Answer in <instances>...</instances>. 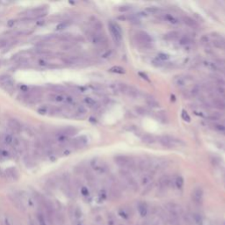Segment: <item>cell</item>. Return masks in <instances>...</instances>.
I'll list each match as a JSON object with an SVG mask.
<instances>
[{"instance_id": "cell-1", "label": "cell", "mask_w": 225, "mask_h": 225, "mask_svg": "<svg viewBox=\"0 0 225 225\" xmlns=\"http://www.w3.org/2000/svg\"><path fill=\"white\" fill-rule=\"evenodd\" d=\"M114 163L123 170H132L135 167V162L131 157L124 156V155H118L114 157Z\"/></svg>"}, {"instance_id": "cell-2", "label": "cell", "mask_w": 225, "mask_h": 225, "mask_svg": "<svg viewBox=\"0 0 225 225\" xmlns=\"http://www.w3.org/2000/svg\"><path fill=\"white\" fill-rule=\"evenodd\" d=\"M119 174H120L121 179L123 181V183L126 185V186H128L129 188H130L133 191H136L138 189L137 182L135 180V178L132 176V174L130 173L129 171L121 169L119 172Z\"/></svg>"}, {"instance_id": "cell-3", "label": "cell", "mask_w": 225, "mask_h": 225, "mask_svg": "<svg viewBox=\"0 0 225 225\" xmlns=\"http://www.w3.org/2000/svg\"><path fill=\"white\" fill-rule=\"evenodd\" d=\"M159 142L160 144L165 147V148H168V149H172V148H176L179 146H185V143L183 142V141H181L178 138H175L173 136H170V135H163L159 138Z\"/></svg>"}, {"instance_id": "cell-4", "label": "cell", "mask_w": 225, "mask_h": 225, "mask_svg": "<svg viewBox=\"0 0 225 225\" xmlns=\"http://www.w3.org/2000/svg\"><path fill=\"white\" fill-rule=\"evenodd\" d=\"M108 28H109V31H110V34H111V36H112L114 42L116 44L120 45L122 41V32H121L120 26L114 21H110L108 23Z\"/></svg>"}, {"instance_id": "cell-5", "label": "cell", "mask_w": 225, "mask_h": 225, "mask_svg": "<svg viewBox=\"0 0 225 225\" xmlns=\"http://www.w3.org/2000/svg\"><path fill=\"white\" fill-rule=\"evenodd\" d=\"M88 37H89L90 42L93 45L101 47V46L105 45L106 43V37L101 32L92 31L89 34Z\"/></svg>"}, {"instance_id": "cell-6", "label": "cell", "mask_w": 225, "mask_h": 225, "mask_svg": "<svg viewBox=\"0 0 225 225\" xmlns=\"http://www.w3.org/2000/svg\"><path fill=\"white\" fill-rule=\"evenodd\" d=\"M167 166V161L161 157H155L150 160V170L152 172H159Z\"/></svg>"}, {"instance_id": "cell-7", "label": "cell", "mask_w": 225, "mask_h": 225, "mask_svg": "<svg viewBox=\"0 0 225 225\" xmlns=\"http://www.w3.org/2000/svg\"><path fill=\"white\" fill-rule=\"evenodd\" d=\"M118 90L120 91L121 93L123 94H126L129 97H132V98H135L137 97L138 95V91L136 88H135L134 86H128L127 84H119L118 85Z\"/></svg>"}, {"instance_id": "cell-8", "label": "cell", "mask_w": 225, "mask_h": 225, "mask_svg": "<svg viewBox=\"0 0 225 225\" xmlns=\"http://www.w3.org/2000/svg\"><path fill=\"white\" fill-rule=\"evenodd\" d=\"M193 81V78L192 77H188L185 75H180L174 78L173 79V84L179 87V88H183L185 87L186 85H189Z\"/></svg>"}, {"instance_id": "cell-9", "label": "cell", "mask_w": 225, "mask_h": 225, "mask_svg": "<svg viewBox=\"0 0 225 225\" xmlns=\"http://www.w3.org/2000/svg\"><path fill=\"white\" fill-rule=\"evenodd\" d=\"M0 86L8 91H11L14 88V81L8 75L0 76Z\"/></svg>"}, {"instance_id": "cell-10", "label": "cell", "mask_w": 225, "mask_h": 225, "mask_svg": "<svg viewBox=\"0 0 225 225\" xmlns=\"http://www.w3.org/2000/svg\"><path fill=\"white\" fill-rule=\"evenodd\" d=\"M7 125L9 129L11 130V132L12 134H18L19 132L22 131V124L20 123L19 121H18L17 119L14 118H11L8 120L7 121Z\"/></svg>"}, {"instance_id": "cell-11", "label": "cell", "mask_w": 225, "mask_h": 225, "mask_svg": "<svg viewBox=\"0 0 225 225\" xmlns=\"http://www.w3.org/2000/svg\"><path fill=\"white\" fill-rule=\"evenodd\" d=\"M135 39L139 43H142L143 45H148L150 44L152 42V39L150 37V35L144 32V31H138L135 34Z\"/></svg>"}, {"instance_id": "cell-12", "label": "cell", "mask_w": 225, "mask_h": 225, "mask_svg": "<svg viewBox=\"0 0 225 225\" xmlns=\"http://www.w3.org/2000/svg\"><path fill=\"white\" fill-rule=\"evenodd\" d=\"M91 166H92L93 170L96 171L98 173H105L107 171L106 164L99 158H96V159L92 160Z\"/></svg>"}, {"instance_id": "cell-13", "label": "cell", "mask_w": 225, "mask_h": 225, "mask_svg": "<svg viewBox=\"0 0 225 225\" xmlns=\"http://www.w3.org/2000/svg\"><path fill=\"white\" fill-rule=\"evenodd\" d=\"M191 197H192V201L196 205H201L203 201V190L201 187L194 188L192 192Z\"/></svg>"}, {"instance_id": "cell-14", "label": "cell", "mask_w": 225, "mask_h": 225, "mask_svg": "<svg viewBox=\"0 0 225 225\" xmlns=\"http://www.w3.org/2000/svg\"><path fill=\"white\" fill-rule=\"evenodd\" d=\"M88 144V138L86 135H80L73 140L72 145L77 149H82L85 148Z\"/></svg>"}, {"instance_id": "cell-15", "label": "cell", "mask_w": 225, "mask_h": 225, "mask_svg": "<svg viewBox=\"0 0 225 225\" xmlns=\"http://www.w3.org/2000/svg\"><path fill=\"white\" fill-rule=\"evenodd\" d=\"M171 183H172V180L170 176L164 175L158 180V187L161 191H165L170 186Z\"/></svg>"}, {"instance_id": "cell-16", "label": "cell", "mask_w": 225, "mask_h": 225, "mask_svg": "<svg viewBox=\"0 0 225 225\" xmlns=\"http://www.w3.org/2000/svg\"><path fill=\"white\" fill-rule=\"evenodd\" d=\"M37 112H38V114H40L42 115H47L51 113H55V110L50 105L44 104V105H42L38 107Z\"/></svg>"}, {"instance_id": "cell-17", "label": "cell", "mask_w": 225, "mask_h": 225, "mask_svg": "<svg viewBox=\"0 0 225 225\" xmlns=\"http://www.w3.org/2000/svg\"><path fill=\"white\" fill-rule=\"evenodd\" d=\"M48 98L54 102H58V103H61V102H66V98H67V96L63 95V93H53V94H50L48 96Z\"/></svg>"}, {"instance_id": "cell-18", "label": "cell", "mask_w": 225, "mask_h": 225, "mask_svg": "<svg viewBox=\"0 0 225 225\" xmlns=\"http://www.w3.org/2000/svg\"><path fill=\"white\" fill-rule=\"evenodd\" d=\"M204 65L208 69H209V70H211L213 71H219L221 70L222 66H224V64L221 65L220 63H217L212 62V61H205L204 62Z\"/></svg>"}, {"instance_id": "cell-19", "label": "cell", "mask_w": 225, "mask_h": 225, "mask_svg": "<svg viewBox=\"0 0 225 225\" xmlns=\"http://www.w3.org/2000/svg\"><path fill=\"white\" fill-rule=\"evenodd\" d=\"M7 178L11 179L12 180H17L19 179V173L15 167H10L6 170L5 172Z\"/></svg>"}, {"instance_id": "cell-20", "label": "cell", "mask_w": 225, "mask_h": 225, "mask_svg": "<svg viewBox=\"0 0 225 225\" xmlns=\"http://www.w3.org/2000/svg\"><path fill=\"white\" fill-rule=\"evenodd\" d=\"M164 19L166 22H168L172 25H178L180 23V19L178 17H176L175 15H173V14H170V13L165 14Z\"/></svg>"}, {"instance_id": "cell-21", "label": "cell", "mask_w": 225, "mask_h": 225, "mask_svg": "<svg viewBox=\"0 0 225 225\" xmlns=\"http://www.w3.org/2000/svg\"><path fill=\"white\" fill-rule=\"evenodd\" d=\"M212 105L217 108V109H220V110H224L225 109V103L224 101L223 98H218V97H216L212 99Z\"/></svg>"}, {"instance_id": "cell-22", "label": "cell", "mask_w": 225, "mask_h": 225, "mask_svg": "<svg viewBox=\"0 0 225 225\" xmlns=\"http://www.w3.org/2000/svg\"><path fill=\"white\" fill-rule=\"evenodd\" d=\"M180 37V34L178 32V31H172V32H169L167 33L165 35V40L166 41H176V40H179Z\"/></svg>"}, {"instance_id": "cell-23", "label": "cell", "mask_w": 225, "mask_h": 225, "mask_svg": "<svg viewBox=\"0 0 225 225\" xmlns=\"http://www.w3.org/2000/svg\"><path fill=\"white\" fill-rule=\"evenodd\" d=\"M137 209L142 217H145L148 214V206L144 202H139L137 204Z\"/></svg>"}, {"instance_id": "cell-24", "label": "cell", "mask_w": 225, "mask_h": 225, "mask_svg": "<svg viewBox=\"0 0 225 225\" xmlns=\"http://www.w3.org/2000/svg\"><path fill=\"white\" fill-rule=\"evenodd\" d=\"M23 163H24V165H25L27 168H33V167L35 165V160H34L33 157L30 156V155H26V156H24V157H23Z\"/></svg>"}, {"instance_id": "cell-25", "label": "cell", "mask_w": 225, "mask_h": 225, "mask_svg": "<svg viewBox=\"0 0 225 225\" xmlns=\"http://www.w3.org/2000/svg\"><path fill=\"white\" fill-rule=\"evenodd\" d=\"M213 45L217 48L225 50V39L223 37H216V39L213 41Z\"/></svg>"}, {"instance_id": "cell-26", "label": "cell", "mask_w": 225, "mask_h": 225, "mask_svg": "<svg viewBox=\"0 0 225 225\" xmlns=\"http://www.w3.org/2000/svg\"><path fill=\"white\" fill-rule=\"evenodd\" d=\"M86 113H87V109H86V107L85 106L79 105V106H77L76 112H75L76 117H78V118H83L84 116H86Z\"/></svg>"}, {"instance_id": "cell-27", "label": "cell", "mask_w": 225, "mask_h": 225, "mask_svg": "<svg viewBox=\"0 0 225 225\" xmlns=\"http://www.w3.org/2000/svg\"><path fill=\"white\" fill-rule=\"evenodd\" d=\"M138 168L141 171H147L150 169V160L146 159V158H142L139 162H138Z\"/></svg>"}, {"instance_id": "cell-28", "label": "cell", "mask_w": 225, "mask_h": 225, "mask_svg": "<svg viewBox=\"0 0 225 225\" xmlns=\"http://www.w3.org/2000/svg\"><path fill=\"white\" fill-rule=\"evenodd\" d=\"M60 133L63 134V135H66V136H69V135H75V134H77L78 133V129L76 128L70 126V127H66L65 129H62V131Z\"/></svg>"}, {"instance_id": "cell-29", "label": "cell", "mask_w": 225, "mask_h": 225, "mask_svg": "<svg viewBox=\"0 0 225 225\" xmlns=\"http://www.w3.org/2000/svg\"><path fill=\"white\" fill-rule=\"evenodd\" d=\"M151 180H152V175L150 173H144L141 177V184L142 185L147 186V185H149L150 184Z\"/></svg>"}, {"instance_id": "cell-30", "label": "cell", "mask_w": 225, "mask_h": 225, "mask_svg": "<svg viewBox=\"0 0 225 225\" xmlns=\"http://www.w3.org/2000/svg\"><path fill=\"white\" fill-rule=\"evenodd\" d=\"M142 142L145 144H152L156 142V139L150 134H144L142 135Z\"/></svg>"}, {"instance_id": "cell-31", "label": "cell", "mask_w": 225, "mask_h": 225, "mask_svg": "<svg viewBox=\"0 0 225 225\" xmlns=\"http://www.w3.org/2000/svg\"><path fill=\"white\" fill-rule=\"evenodd\" d=\"M14 136L15 135H12V134H5V135L3 136V142L5 144V145H9V146H12V142H13V140H14Z\"/></svg>"}, {"instance_id": "cell-32", "label": "cell", "mask_w": 225, "mask_h": 225, "mask_svg": "<svg viewBox=\"0 0 225 225\" xmlns=\"http://www.w3.org/2000/svg\"><path fill=\"white\" fill-rule=\"evenodd\" d=\"M146 103L148 104V106H150L151 107H158L159 106V102L155 98H153L151 96L146 97Z\"/></svg>"}, {"instance_id": "cell-33", "label": "cell", "mask_w": 225, "mask_h": 225, "mask_svg": "<svg viewBox=\"0 0 225 225\" xmlns=\"http://www.w3.org/2000/svg\"><path fill=\"white\" fill-rule=\"evenodd\" d=\"M183 21L184 23L187 26V27H197V23L194 19H193L192 18L188 17V16H185L183 18Z\"/></svg>"}, {"instance_id": "cell-34", "label": "cell", "mask_w": 225, "mask_h": 225, "mask_svg": "<svg viewBox=\"0 0 225 225\" xmlns=\"http://www.w3.org/2000/svg\"><path fill=\"white\" fill-rule=\"evenodd\" d=\"M214 94L216 95L218 98H224L225 97V86H216L214 89Z\"/></svg>"}, {"instance_id": "cell-35", "label": "cell", "mask_w": 225, "mask_h": 225, "mask_svg": "<svg viewBox=\"0 0 225 225\" xmlns=\"http://www.w3.org/2000/svg\"><path fill=\"white\" fill-rule=\"evenodd\" d=\"M193 220V224L196 225H203V218L201 216V214L199 213H193L192 215Z\"/></svg>"}, {"instance_id": "cell-36", "label": "cell", "mask_w": 225, "mask_h": 225, "mask_svg": "<svg viewBox=\"0 0 225 225\" xmlns=\"http://www.w3.org/2000/svg\"><path fill=\"white\" fill-rule=\"evenodd\" d=\"M179 42H180V45H189L191 43H193V40L191 39V37L187 36V35H183V36H180V39H179Z\"/></svg>"}, {"instance_id": "cell-37", "label": "cell", "mask_w": 225, "mask_h": 225, "mask_svg": "<svg viewBox=\"0 0 225 225\" xmlns=\"http://www.w3.org/2000/svg\"><path fill=\"white\" fill-rule=\"evenodd\" d=\"M109 71L112 73H115V74H124L125 69L121 66H114L111 69H109Z\"/></svg>"}, {"instance_id": "cell-38", "label": "cell", "mask_w": 225, "mask_h": 225, "mask_svg": "<svg viewBox=\"0 0 225 225\" xmlns=\"http://www.w3.org/2000/svg\"><path fill=\"white\" fill-rule=\"evenodd\" d=\"M70 21L65 20V21H63V22L59 23V24L56 26L55 29H56L57 31H62V30L66 29V28H67L68 27H70Z\"/></svg>"}, {"instance_id": "cell-39", "label": "cell", "mask_w": 225, "mask_h": 225, "mask_svg": "<svg viewBox=\"0 0 225 225\" xmlns=\"http://www.w3.org/2000/svg\"><path fill=\"white\" fill-rule=\"evenodd\" d=\"M213 127L216 131L225 134V123H215Z\"/></svg>"}, {"instance_id": "cell-40", "label": "cell", "mask_w": 225, "mask_h": 225, "mask_svg": "<svg viewBox=\"0 0 225 225\" xmlns=\"http://www.w3.org/2000/svg\"><path fill=\"white\" fill-rule=\"evenodd\" d=\"M84 102L86 106H91V107H95V106L97 105V102L95 99H93L92 98H90V97H86L84 98Z\"/></svg>"}, {"instance_id": "cell-41", "label": "cell", "mask_w": 225, "mask_h": 225, "mask_svg": "<svg viewBox=\"0 0 225 225\" xmlns=\"http://www.w3.org/2000/svg\"><path fill=\"white\" fill-rule=\"evenodd\" d=\"M174 185L178 189H181L184 186V179L181 176L176 177V179L174 180Z\"/></svg>"}, {"instance_id": "cell-42", "label": "cell", "mask_w": 225, "mask_h": 225, "mask_svg": "<svg viewBox=\"0 0 225 225\" xmlns=\"http://www.w3.org/2000/svg\"><path fill=\"white\" fill-rule=\"evenodd\" d=\"M118 214L120 215L121 217H122V218L125 219V220H128V219L129 218V216H130L129 213L125 208H121V209H119Z\"/></svg>"}, {"instance_id": "cell-43", "label": "cell", "mask_w": 225, "mask_h": 225, "mask_svg": "<svg viewBox=\"0 0 225 225\" xmlns=\"http://www.w3.org/2000/svg\"><path fill=\"white\" fill-rule=\"evenodd\" d=\"M37 219H38V222H39V224L40 225H47V223H46V219L44 215L42 212H38L37 213Z\"/></svg>"}, {"instance_id": "cell-44", "label": "cell", "mask_w": 225, "mask_h": 225, "mask_svg": "<svg viewBox=\"0 0 225 225\" xmlns=\"http://www.w3.org/2000/svg\"><path fill=\"white\" fill-rule=\"evenodd\" d=\"M201 93V87L199 86H195L193 87V89L191 90V95L193 96V97H196L198 96L199 94Z\"/></svg>"}, {"instance_id": "cell-45", "label": "cell", "mask_w": 225, "mask_h": 225, "mask_svg": "<svg viewBox=\"0 0 225 225\" xmlns=\"http://www.w3.org/2000/svg\"><path fill=\"white\" fill-rule=\"evenodd\" d=\"M86 178L90 184H93L94 181H95V178H94L93 174L91 172H86Z\"/></svg>"}, {"instance_id": "cell-46", "label": "cell", "mask_w": 225, "mask_h": 225, "mask_svg": "<svg viewBox=\"0 0 225 225\" xmlns=\"http://www.w3.org/2000/svg\"><path fill=\"white\" fill-rule=\"evenodd\" d=\"M181 117H182V119H183L185 121L189 122V121H191V118H190L189 114H187V112H186V111H185V110H183V111H182V113H181Z\"/></svg>"}, {"instance_id": "cell-47", "label": "cell", "mask_w": 225, "mask_h": 225, "mask_svg": "<svg viewBox=\"0 0 225 225\" xmlns=\"http://www.w3.org/2000/svg\"><path fill=\"white\" fill-rule=\"evenodd\" d=\"M184 220L185 222L189 225H192L193 224V217L192 216H189V215H185L184 216Z\"/></svg>"}, {"instance_id": "cell-48", "label": "cell", "mask_w": 225, "mask_h": 225, "mask_svg": "<svg viewBox=\"0 0 225 225\" xmlns=\"http://www.w3.org/2000/svg\"><path fill=\"white\" fill-rule=\"evenodd\" d=\"M157 57L162 61H165V60H168L170 58V55L168 54H165V53H159L157 55Z\"/></svg>"}, {"instance_id": "cell-49", "label": "cell", "mask_w": 225, "mask_h": 225, "mask_svg": "<svg viewBox=\"0 0 225 225\" xmlns=\"http://www.w3.org/2000/svg\"><path fill=\"white\" fill-rule=\"evenodd\" d=\"M130 6L129 5H127V4H125V5H121V6H120L119 7V12H128V11H129L130 10Z\"/></svg>"}, {"instance_id": "cell-50", "label": "cell", "mask_w": 225, "mask_h": 225, "mask_svg": "<svg viewBox=\"0 0 225 225\" xmlns=\"http://www.w3.org/2000/svg\"><path fill=\"white\" fill-rule=\"evenodd\" d=\"M38 64L41 66V67H47L48 66V64H49V63L45 60V59H40L39 61H38Z\"/></svg>"}, {"instance_id": "cell-51", "label": "cell", "mask_w": 225, "mask_h": 225, "mask_svg": "<svg viewBox=\"0 0 225 225\" xmlns=\"http://www.w3.org/2000/svg\"><path fill=\"white\" fill-rule=\"evenodd\" d=\"M160 10L158 9V8H156V7H149V8H147L146 9V12H150V13H157V12H158Z\"/></svg>"}, {"instance_id": "cell-52", "label": "cell", "mask_w": 225, "mask_h": 225, "mask_svg": "<svg viewBox=\"0 0 225 225\" xmlns=\"http://www.w3.org/2000/svg\"><path fill=\"white\" fill-rule=\"evenodd\" d=\"M81 193H82L84 196H88V195H89V190H88V188L86 187V186H83V187L81 188Z\"/></svg>"}, {"instance_id": "cell-53", "label": "cell", "mask_w": 225, "mask_h": 225, "mask_svg": "<svg viewBox=\"0 0 225 225\" xmlns=\"http://www.w3.org/2000/svg\"><path fill=\"white\" fill-rule=\"evenodd\" d=\"M75 216H76L77 218H80L82 216V212H81L79 208H77L76 211H75Z\"/></svg>"}, {"instance_id": "cell-54", "label": "cell", "mask_w": 225, "mask_h": 225, "mask_svg": "<svg viewBox=\"0 0 225 225\" xmlns=\"http://www.w3.org/2000/svg\"><path fill=\"white\" fill-rule=\"evenodd\" d=\"M139 75H140V76H142L143 79H146L147 81H149V78H148V77H147L145 74H143V73H139Z\"/></svg>"}, {"instance_id": "cell-55", "label": "cell", "mask_w": 225, "mask_h": 225, "mask_svg": "<svg viewBox=\"0 0 225 225\" xmlns=\"http://www.w3.org/2000/svg\"><path fill=\"white\" fill-rule=\"evenodd\" d=\"M6 225H10V224H9V222H8L7 220H6Z\"/></svg>"}, {"instance_id": "cell-56", "label": "cell", "mask_w": 225, "mask_h": 225, "mask_svg": "<svg viewBox=\"0 0 225 225\" xmlns=\"http://www.w3.org/2000/svg\"><path fill=\"white\" fill-rule=\"evenodd\" d=\"M223 99H224V103H225V97L224 98H223Z\"/></svg>"}, {"instance_id": "cell-57", "label": "cell", "mask_w": 225, "mask_h": 225, "mask_svg": "<svg viewBox=\"0 0 225 225\" xmlns=\"http://www.w3.org/2000/svg\"><path fill=\"white\" fill-rule=\"evenodd\" d=\"M0 174H1V168H0Z\"/></svg>"}]
</instances>
